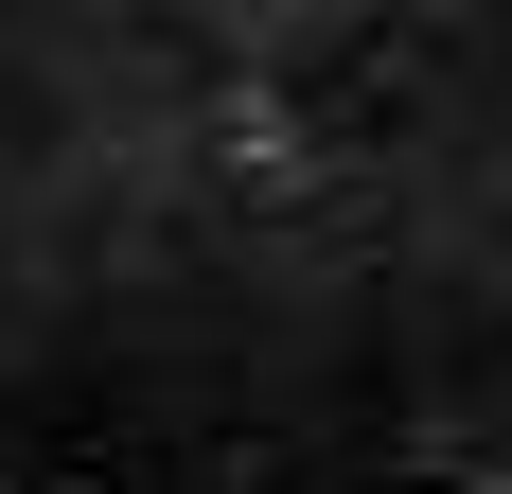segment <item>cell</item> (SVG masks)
I'll return each mask as SVG.
<instances>
[{
    "label": "cell",
    "instance_id": "cell-1",
    "mask_svg": "<svg viewBox=\"0 0 512 494\" xmlns=\"http://www.w3.org/2000/svg\"><path fill=\"white\" fill-rule=\"evenodd\" d=\"M0 494H512V0H0Z\"/></svg>",
    "mask_w": 512,
    "mask_h": 494
}]
</instances>
